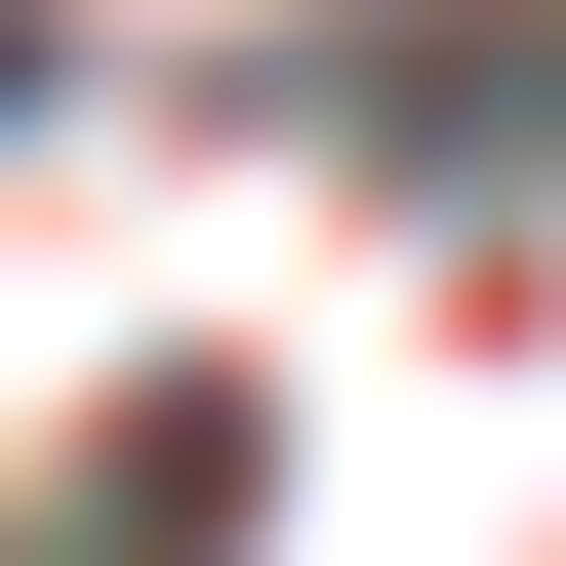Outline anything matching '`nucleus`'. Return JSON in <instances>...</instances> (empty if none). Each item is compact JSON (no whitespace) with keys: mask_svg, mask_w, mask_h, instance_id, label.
<instances>
[{"mask_svg":"<svg viewBox=\"0 0 566 566\" xmlns=\"http://www.w3.org/2000/svg\"><path fill=\"white\" fill-rule=\"evenodd\" d=\"M0 122H41V0H0Z\"/></svg>","mask_w":566,"mask_h":566,"instance_id":"obj_1","label":"nucleus"}]
</instances>
